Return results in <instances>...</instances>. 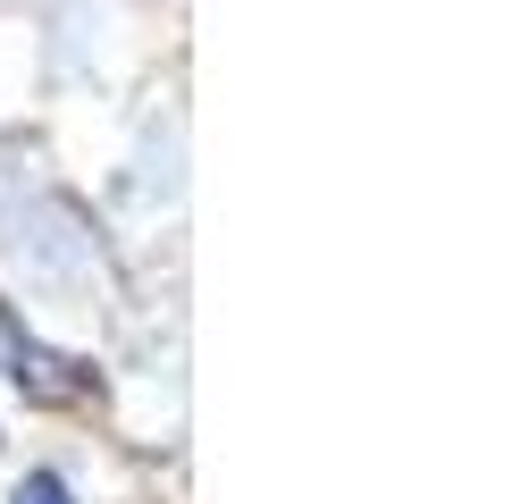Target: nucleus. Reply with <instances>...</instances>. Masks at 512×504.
I'll use <instances>...</instances> for the list:
<instances>
[{"label": "nucleus", "instance_id": "f257e3e1", "mask_svg": "<svg viewBox=\"0 0 512 504\" xmlns=\"http://www.w3.org/2000/svg\"><path fill=\"white\" fill-rule=\"evenodd\" d=\"M17 504H68V479H51V471H34L26 488H17Z\"/></svg>", "mask_w": 512, "mask_h": 504}]
</instances>
